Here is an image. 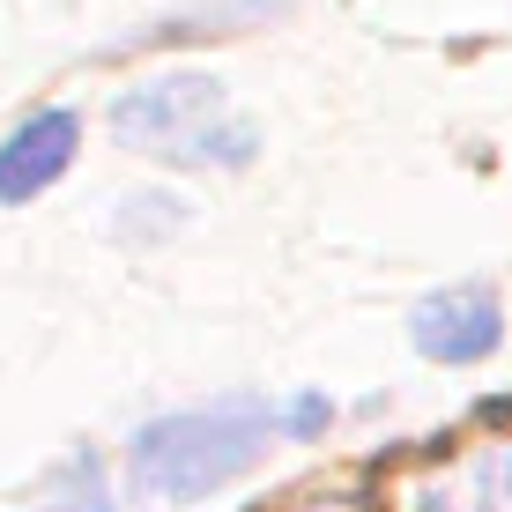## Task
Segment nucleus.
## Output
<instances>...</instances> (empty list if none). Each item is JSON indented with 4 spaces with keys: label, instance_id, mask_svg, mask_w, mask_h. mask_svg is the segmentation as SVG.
Listing matches in <instances>:
<instances>
[{
    "label": "nucleus",
    "instance_id": "f257e3e1",
    "mask_svg": "<svg viewBox=\"0 0 512 512\" xmlns=\"http://www.w3.org/2000/svg\"><path fill=\"white\" fill-rule=\"evenodd\" d=\"M268 438H282V401H260V394H223L208 409H171L127 438V483L141 498L193 505L268 461Z\"/></svg>",
    "mask_w": 512,
    "mask_h": 512
},
{
    "label": "nucleus",
    "instance_id": "f03ea898",
    "mask_svg": "<svg viewBox=\"0 0 512 512\" xmlns=\"http://www.w3.org/2000/svg\"><path fill=\"white\" fill-rule=\"evenodd\" d=\"M112 141L134 156H156V164H186V171H245L260 156V127L201 67H171V75H149L134 90H119Z\"/></svg>",
    "mask_w": 512,
    "mask_h": 512
},
{
    "label": "nucleus",
    "instance_id": "7ed1b4c3",
    "mask_svg": "<svg viewBox=\"0 0 512 512\" xmlns=\"http://www.w3.org/2000/svg\"><path fill=\"white\" fill-rule=\"evenodd\" d=\"M409 342L423 364H446V372H468V364L498 357L505 342V312L483 282H453V290H431L409 312Z\"/></svg>",
    "mask_w": 512,
    "mask_h": 512
},
{
    "label": "nucleus",
    "instance_id": "20e7f679",
    "mask_svg": "<svg viewBox=\"0 0 512 512\" xmlns=\"http://www.w3.org/2000/svg\"><path fill=\"white\" fill-rule=\"evenodd\" d=\"M75 149H82V112H67V104H45V112L15 119L8 141H0V201L30 208L45 186H60L75 171Z\"/></svg>",
    "mask_w": 512,
    "mask_h": 512
},
{
    "label": "nucleus",
    "instance_id": "39448f33",
    "mask_svg": "<svg viewBox=\"0 0 512 512\" xmlns=\"http://www.w3.org/2000/svg\"><path fill=\"white\" fill-rule=\"evenodd\" d=\"M297 0H208V8H193V15H171L164 30H149L156 45H171V38H238V30H268L275 15H290Z\"/></svg>",
    "mask_w": 512,
    "mask_h": 512
},
{
    "label": "nucleus",
    "instance_id": "423d86ee",
    "mask_svg": "<svg viewBox=\"0 0 512 512\" xmlns=\"http://www.w3.org/2000/svg\"><path fill=\"white\" fill-rule=\"evenodd\" d=\"M38 512H112V498H104V461H97V453H75V461L52 475V490H45Z\"/></svg>",
    "mask_w": 512,
    "mask_h": 512
},
{
    "label": "nucleus",
    "instance_id": "0eeeda50",
    "mask_svg": "<svg viewBox=\"0 0 512 512\" xmlns=\"http://www.w3.org/2000/svg\"><path fill=\"white\" fill-rule=\"evenodd\" d=\"M186 223V201H171V193H134L127 201V216H119V238H164V231H179Z\"/></svg>",
    "mask_w": 512,
    "mask_h": 512
},
{
    "label": "nucleus",
    "instance_id": "6e6552de",
    "mask_svg": "<svg viewBox=\"0 0 512 512\" xmlns=\"http://www.w3.org/2000/svg\"><path fill=\"white\" fill-rule=\"evenodd\" d=\"M327 423H334L327 386H305V394H290V401H282V438H320Z\"/></svg>",
    "mask_w": 512,
    "mask_h": 512
},
{
    "label": "nucleus",
    "instance_id": "1a4fd4ad",
    "mask_svg": "<svg viewBox=\"0 0 512 512\" xmlns=\"http://www.w3.org/2000/svg\"><path fill=\"white\" fill-rule=\"evenodd\" d=\"M297 512H357L349 498H312V505H297Z\"/></svg>",
    "mask_w": 512,
    "mask_h": 512
},
{
    "label": "nucleus",
    "instance_id": "9d476101",
    "mask_svg": "<svg viewBox=\"0 0 512 512\" xmlns=\"http://www.w3.org/2000/svg\"><path fill=\"white\" fill-rule=\"evenodd\" d=\"M505 498H512V453H505Z\"/></svg>",
    "mask_w": 512,
    "mask_h": 512
}]
</instances>
